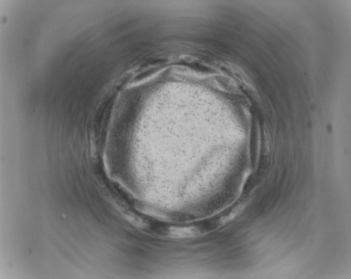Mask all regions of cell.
<instances>
[{
	"mask_svg": "<svg viewBox=\"0 0 351 279\" xmlns=\"http://www.w3.org/2000/svg\"><path fill=\"white\" fill-rule=\"evenodd\" d=\"M167 234L172 238H190L199 234V231L194 227H171L168 230Z\"/></svg>",
	"mask_w": 351,
	"mask_h": 279,
	"instance_id": "1",
	"label": "cell"
}]
</instances>
